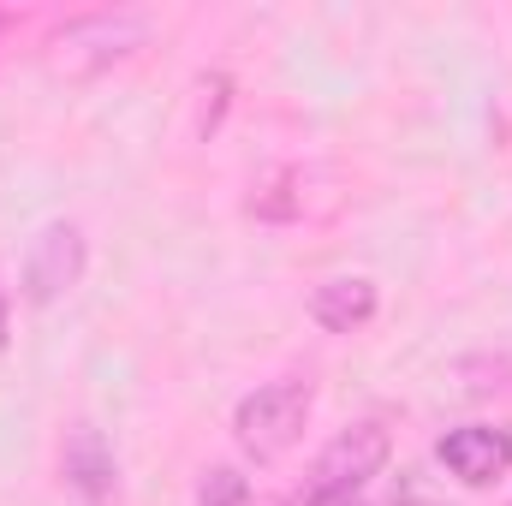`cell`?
Masks as SVG:
<instances>
[{"label":"cell","mask_w":512,"mask_h":506,"mask_svg":"<svg viewBox=\"0 0 512 506\" xmlns=\"http://www.w3.org/2000/svg\"><path fill=\"white\" fill-rule=\"evenodd\" d=\"M387 453H393V435H387L382 417L346 423V429L316 453V465H310L304 483L286 495V506H346L352 495L370 489V477H382Z\"/></svg>","instance_id":"cell-1"},{"label":"cell","mask_w":512,"mask_h":506,"mask_svg":"<svg viewBox=\"0 0 512 506\" xmlns=\"http://www.w3.org/2000/svg\"><path fill=\"white\" fill-rule=\"evenodd\" d=\"M149 36H155V18L149 12H131V6L66 18L48 36V72H60V78H96V72L131 60L137 48H149Z\"/></svg>","instance_id":"cell-2"},{"label":"cell","mask_w":512,"mask_h":506,"mask_svg":"<svg viewBox=\"0 0 512 506\" xmlns=\"http://www.w3.org/2000/svg\"><path fill=\"white\" fill-rule=\"evenodd\" d=\"M316 411V387L304 376H274L251 387L239 405H233V441L239 453L256 465H274L280 453H292L304 441V423Z\"/></svg>","instance_id":"cell-3"},{"label":"cell","mask_w":512,"mask_h":506,"mask_svg":"<svg viewBox=\"0 0 512 506\" xmlns=\"http://www.w3.org/2000/svg\"><path fill=\"white\" fill-rule=\"evenodd\" d=\"M84 268H90L84 233L72 221H48L30 239V251H24V298L30 304H54V298H66L84 280Z\"/></svg>","instance_id":"cell-4"},{"label":"cell","mask_w":512,"mask_h":506,"mask_svg":"<svg viewBox=\"0 0 512 506\" xmlns=\"http://www.w3.org/2000/svg\"><path fill=\"white\" fill-rule=\"evenodd\" d=\"M435 459L465 489H489L512 471V429L507 423H459L435 441Z\"/></svg>","instance_id":"cell-5"},{"label":"cell","mask_w":512,"mask_h":506,"mask_svg":"<svg viewBox=\"0 0 512 506\" xmlns=\"http://www.w3.org/2000/svg\"><path fill=\"white\" fill-rule=\"evenodd\" d=\"M60 471H66V489L84 506H108L114 501V483H120V465H114V447L102 441V429L78 423L66 435V453H60Z\"/></svg>","instance_id":"cell-6"},{"label":"cell","mask_w":512,"mask_h":506,"mask_svg":"<svg viewBox=\"0 0 512 506\" xmlns=\"http://www.w3.org/2000/svg\"><path fill=\"white\" fill-rule=\"evenodd\" d=\"M376 310H382V292L370 274H334L310 292V322L328 334H358L376 322Z\"/></svg>","instance_id":"cell-7"},{"label":"cell","mask_w":512,"mask_h":506,"mask_svg":"<svg viewBox=\"0 0 512 506\" xmlns=\"http://www.w3.org/2000/svg\"><path fill=\"white\" fill-rule=\"evenodd\" d=\"M197 506H245V477H239L233 465L203 471V483H197Z\"/></svg>","instance_id":"cell-8"},{"label":"cell","mask_w":512,"mask_h":506,"mask_svg":"<svg viewBox=\"0 0 512 506\" xmlns=\"http://www.w3.org/2000/svg\"><path fill=\"white\" fill-rule=\"evenodd\" d=\"M6 334H12V310H6V292H0V352H6Z\"/></svg>","instance_id":"cell-9"},{"label":"cell","mask_w":512,"mask_h":506,"mask_svg":"<svg viewBox=\"0 0 512 506\" xmlns=\"http://www.w3.org/2000/svg\"><path fill=\"white\" fill-rule=\"evenodd\" d=\"M399 506H435V501H399Z\"/></svg>","instance_id":"cell-10"}]
</instances>
